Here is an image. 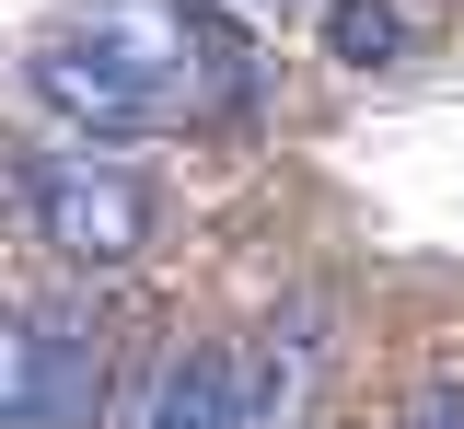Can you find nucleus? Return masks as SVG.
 Segmentation results:
<instances>
[{"label": "nucleus", "mask_w": 464, "mask_h": 429, "mask_svg": "<svg viewBox=\"0 0 464 429\" xmlns=\"http://www.w3.org/2000/svg\"><path fill=\"white\" fill-rule=\"evenodd\" d=\"M279 395H290V383L256 360V348L198 337V348H163V360H151L128 429H267V418H279Z\"/></svg>", "instance_id": "f257e3e1"}, {"label": "nucleus", "mask_w": 464, "mask_h": 429, "mask_svg": "<svg viewBox=\"0 0 464 429\" xmlns=\"http://www.w3.org/2000/svg\"><path fill=\"white\" fill-rule=\"evenodd\" d=\"M24 197H35V233H47L58 255H82V267H116V255H140V233H151V186L116 175V163H93V151L35 163Z\"/></svg>", "instance_id": "f03ea898"}, {"label": "nucleus", "mask_w": 464, "mask_h": 429, "mask_svg": "<svg viewBox=\"0 0 464 429\" xmlns=\"http://www.w3.org/2000/svg\"><path fill=\"white\" fill-rule=\"evenodd\" d=\"M35 93H47L70 128H105V139H128V128H151L174 105V81L151 59H128L105 24H82V35H58L47 59H35Z\"/></svg>", "instance_id": "7ed1b4c3"}, {"label": "nucleus", "mask_w": 464, "mask_h": 429, "mask_svg": "<svg viewBox=\"0 0 464 429\" xmlns=\"http://www.w3.org/2000/svg\"><path fill=\"white\" fill-rule=\"evenodd\" d=\"M105 406V313L47 302L35 313V429H82Z\"/></svg>", "instance_id": "20e7f679"}, {"label": "nucleus", "mask_w": 464, "mask_h": 429, "mask_svg": "<svg viewBox=\"0 0 464 429\" xmlns=\"http://www.w3.org/2000/svg\"><path fill=\"white\" fill-rule=\"evenodd\" d=\"M325 47H337L348 70H383L406 47V12L395 0H325Z\"/></svg>", "instance_id": "39448f33"}, {"label": "nucleus", "mask_w": 464, "mask_h": 429, "mask_svg": "<svg viewBox=\"0 0 464 429\" xmlns=\"http://www.w3.org/2000/svg\"><path fill=\"white\" fill-rule=\"evenodd\" d=\"M0 429H35V313H0Z\"/></svg>", "instance_id": "423d86ee"}, {"label": "nucleus", "mask_w": 464, "mask_h": 429, "mask_svg": "<svg viewBox=\"0 0 464 429\" xmlns=\"http://www.w3.org/2000/svg\"><path fill=\"white\" fill-rule=\"evenodd\" d=\"M418 429H464V395H430V406H418Z\"/></svg>", "instance_id": "0eeeda50"}]
</instances>
